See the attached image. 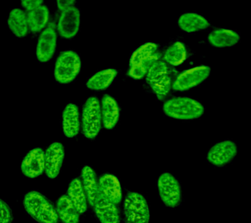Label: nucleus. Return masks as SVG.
Segmentation results:
<instances>
[{
	"label": "nucleus",
	"mask_w": 251,
	"mask_h": 223,
	"mask_svg": "<svg viewBox=\"0 0 251 223\" xmlns=\"http://www.w3.org/2000/svg\"><path fill=\"white\" fill-rule=\"evenodd\" d=\"M239 35L234 31L227 29H217L208 36V42L215 48H229L238 44Z\"/></svg>",
	"instance_id": "18"
},
{
	"label": "nucleus",
	"mask_w": 251,
	"mask_h": 223,
	"mask_svg": "<svg viewBox=\"0 0 251 223\" xmlns=\"http://www.w3.org/2000/svg\"><path fill=\"white\" fill-rule=\"evenodd\" d=\"M27 19L29 30L33 32H39L45 28L48 23V7L41 5L37 8L29 11L27 14Z\"/></svg>",
	"instance_id": "25"
},
{
	"label": "nucleus",
	"mask_w": 251,
	"mask_h": 223,
	"mask_svg": "<svg viewBox=\"0 0 251 223\" xmlns=\"http://www.w3.org/2000/svg\"><path fill=\"white\" fill-rule=\"evenodd\" d=\"M160 59V56L158 54H154L150 58H147L136 66L130 67L128 71V75L135 79H141L144 77L148 73L151 66L158 61Z\"/></svg>",
	"instance_id": "27"
},
{
	"label": "nucleus",
	"mask_w": 251,
	"mask_h": 223,
	"mask_svg": "<svg viewBox=\"0 0 251 223\" xmlns=\"http://www.w3.org/2000/svg\"><path fill=\"white\" fill-rule=\"evenodd\" d=\"M7 24L12 32L19 38H23L28 33L27 15L21 9H12L8 18Z\"/></svg>",
	"instance_id": "22"
},
{
	"label": "nucleus",
	"mask_w": 251,
	"mask_h": 223,
	"mask_svg": "<svg viewBox=\"0 0 251 223\" xmlns=\"http://www.w3.org/2000/svg\"><path fill=\"white\" fill-rule=\"evenodd\" d=\"M115 69L101 70L92 76L86 83V87L92 91H102L107 89L117 75Z\"/></svg>",
	"instance_id": "24"
},
{
	"label": "nucleus",
	"mask_w": 251,
	"mask_h": 223,
	"mask_svg": "<svg viewBox=\"0 0 251 223\" xmlns=\"http://www.w3.org/2000/svg\"><path fill=\"white\" fill-rule=\"evenodd\" d=\"M126 223H149L150 210L148 203L141 194H127L124 202Z\"/></svg>",
	"instance_id": "5"
},
{
	"label": "nucleus",
	"mask_w": 251,
	"mask_h": 223,
	"mask_svg": "<svg viewBox=\"0 0 251 223\" xmlns=\"http://www.w3.org/2000/svg\"><path fill=\"white\" fill-rule=\"evenodd\" d=\"M178 26L184 32L193 33L209 28L210 23L203 17L194 13L182 15L178 19Z\"/></svg>",
	"instance_id": "21"
},
{
	"label": "nucleus",
	"mask_w": 251,
	"mask_h": 223,
	"mask_svg": "<svg viewBox=\"0 0 251 223\" xmlns=\"http://www.w3.org/2000/svg\"><path fill=\"white\" fill-rule=\"evenodd\" d=\"M67 196L79 214L85 212L87 209L88 200L80 179L75 178L72 180L69 186Z\"/></svg>",
	"instance_id": "20"
},
{
	"label": "nucleus",
	"mask_w": 251,
	"mask_h": 223,
	"mask_svg": "<svg viewBox=\"0 0 251 223\" xmlns=\"http://www.w3.org/2000/svg\"><path fill=\"white\" fill-rule=\"evenodd\" d=\"M187 52L185 46L180 42L172 45L165 52L164 58L167 63L173 66H179L186 60Z\"/></svg>",
	"instance_id": "26"
},
{
	"label": "nucleus",
	"mask_w": 251,
	"mask_h": 223,
	"mask_svg": "<svg viewBox=\"0 0 251 223\" xmlns=\"http://www.w3.org/2000/svg\"><path fill=\"white\" fill-rule=\"evenodd\" d=\"M21 3L25 8L30 11L42 5L43 1H39V0H29V1L25 0V1H22Z\"/></svg>",
	"instance_id": "30"
},
{
	"label": "nucleus",
	"mask_w": 251,
	"mask_h": 223,
	"mask_svg": "<svg viewBox=\"0 0 251 223\" xmlns=\"http://www.w3.org/2000/svg\"><path fill=\"white\" fill-rule=\"evenodd\" d=\"M159 195L163 203L168 207L178 206L181 201V189L177 179L172 173L160 175L158 179Z\"/></svg>",
	"instance_id": "7"
},
{
	"label": "nucleus",
	"mask_w": 251,
	"mask_h": 223,
	"mask_svg": "<svg viewBox=\"0 0 251 223\" xmlns=\"http://www.w3.org/2000/svg\"><path fill=\"white\" fill-rule=\"evenodd\" d=\"M102 124L106 129L111 130L117 124L120 117L119 105L110 95L104 96L101 100Z\"/></svg>",
	"instance_id": "17"
},
{
	"label": "nucleus",
	"mask_w": 251,
	"mask_h": 223,
	"mask_svg": "<svg viewBox=\"0 0 251 223\" xmlns=\"http://www.w3.org/2000/svg\"><path fill=\"white\" fill-rule=\"evenodd\" d=\"M81 68L80 56L73 50L62 52L57 58L54 77L58 83L67 84L75 79Z\"/></svg>",
	"instance_id": "3"
},
{
	"label": "nucleus",
	"mask_w": 251,
	"mask_h": 223,
	"mask_svg": "<svg viewBox=\"0 0 251 223\" xmlns=\"http://www.w3.org/2000/svg\"><path fill=\"white\" fill-rule=\"evenodd\" d=\"M24 207L31 218L39 223H58L56 209L50 201L37 191L27 193L24 197Z\"/></svg>",
	"instance_id": "1"
},
{
	"label": "nucleus",
	"mask_w": 251,
	"mask_h": 223,
	"mask_svg": "<svg viewBox=\"0 0 251 223\" xmlns=\"http://www.w3.org/2000/svg\"><path fill=\"white\" fill-rule=\"evenodd\" d=\"M163 110L167 116L178 120H192L203 115L205 109L199 101L188 97H176L164 103Z\"/></svg>",
	"instance_id": "2"
},
{
	"label": "nucleus",
	"mask_w": 251,
	"mask_h": 223,
	"mask_svg": "<svg viewBox=\"0 0 251 223\" xmlns=\"http://www.w3.org/2000/svg\"><path fill=\"white\" fill-rule=\"evenodd\" d=\"M64 155V148L60 143H52L47 148L45 152V172L47 177L54 179L59 175Z\"/></svg>",
	"instance_id": "11"
},
{
	"label": "nucleus",
	"mask_w": 251,
	"mask_h": 223,
	"mask_svg": "<svg viewBox=\"0 0 251 223\" xmlns=\"http://www.w3.org/2000/svg\"><path fill=\"white\" fill-rule=\"evenodd\" d=\"M74 3V1H70V0H66V1L63 0V1H58L56 2L57 6L62 11L64 10V9L68 8L69 7L72 6Z\"/></svg>",
	"instance_id": "31"
},
{
	"label": "nucleus",
	"mask_w": 251,
	"mask_h": 223,
	"mask_svg": "<svg viewBox=\"0 0 251 223\" xmlns=\"http://www.w3.org/2000/svg\"><path fill=\"white\" fill-rule=\"evenodd\" d=\"M237 152V147L235 143L225 140L212 147L208 152L207 158L213 166L221 167L231 162L236 156Z\"/></svg>",
	"instance_id": "9"
},
{
	"label": "nucleus",
	"mask_w": 251,
	"mask_h": 223,
	"mask_svg": "<svg viewBox=\"0 0 251 223\" xmlns=\"http://www.w3.org/2000/svg\"><path fill=\"white\" fill-rule=\"evenodd\" d=\"M82 185L86 194L88 202L93 207L99 190L95 172L89 166H84L81 172Z\"/></svg>",
	"instance_id": "19"
},
{
	"label": "nucleus",
	"mask_w": 251,
	"mask_h": 223,
	"mask_svg": "<svg viewBox=\"0 0 251 223\" xmlns=\"http://www.w3.org/2000/svg\"><path fill=\"white\" fill-rule=\"evenodd\" d=\"M147 81L160 100L170 93L172 79L168 66L164 62L158 60L151 66L147 74Z\"/></svg>",
	"instance_id": "6"
},
{
	"label": "nucleus",
	"mask_w": 251,
	"mask_h": 223,
	"mask_svg": "<svg viewBox=\"0 0 251 223\" xmlns=\"http://www.w3.org/2000/svg\"><path fill=\"white\" fill-rule=\"evenodd\" d=\"M21 171L25 177H39L45 171V152L37 148L31 150L25 155L21 164Z\"/></svg>",
	"instance_id": "12"
},
{
	"label": "nucleus",
	"mask_w": 251,
	"mask_h": 223,
	"mask_svg": "<svg viewBox=\"0 0 251 223\" xmlns=\"http://www.w3.org/2000/svg\"><path fill=\"white\" fill-rule=\"evenodd\" d=\"M96 217L101 223H120V213L117 205L98 193L94 206Z\"/></svg>",
	"instance_id": "15"
},
{
	"label": "nucleus",
	"mask_w": 251,
	"mask_h": 223,
	"mask_svg": "<svg viewBox=\"0 0 251 223\" xmlns=\"http://www.w3.org/2000/svg\"><path fill=\"white\" fill-rule=\"evenodd\" d=\"M211 74L209 66H201L182 72L176 77L173 85L176 91H186L197 87L205 81Z\"/></svg>",
	"instance_id": "8"
},
{
	"label": "nucleus",
	"mask_w": 251,
	"mask_h": 223,
	"mask_svg": "<svg viewBox=\"0 0 251 223\" xmlns=\"http://www.w3.org/2000/svg\"><path fill=\"white\" fill-rule=\"evenodd\" d=\"M80 23V11L76 7L71 6L61 13L59 19L58 30L63 38H74L79 30Z\"/></svg>",
	"instance_id": "10"
},
{
	"label": "nucleus",
	"mask_w": 251,
	"mask_h": 223,
	"mask_svg": "<svg viewBox=\"0 0 251 223\" xmlns=\"http://www.w3.org/2000/svg\"><path fill=\"white\" fill-rule=\"evenodd\" d=\"M13 221L12 211L7 203L0 199V223H11Z\"/></svg>",
	"instance_id": "29"
},
{
	"label": "nucleus",
	"mask_w": 251,
	"mask_h": 223,
	"mask_svg": "<svg viewBox=\"0 0 251 223\" xmlns=\"http://www.w3.org/2000/svg\"><path fill=\"white\" fill-rule=\"evenodd\" d=\"M157 49H158V46L153 43H147V44L139 47L137 50L133 52L131 56L130 60H129L130 67L136 66L143 60L154 55V54H156Z\"/></svg>",
	"instance_id": "28"
},
{
	"label": "nucleus",
	"mask_w": 251,
	"mask_h": 223,
	"mask_svg": "<svg viewBox=\"0 0 251 223\" xmlns=\"http://www.w3.org/2000/svg\"><path fill=\"white\" fill-rule=\"evenodd\" d=\"M56 32L53 27L45 29L39 36L37 43V59L41 62H48L54 55L56 46Z\"/></svg>",
	"instance_id": "14"
},
{
	"label": "nucleus",
	"mask_w": 251,
	"mask_h": 223,
	"mask_svg": "<svg viewBox=\"0 0 251 223\" xmlns=\"http://www.w3.org/2000/svg\"><path fill=\"white\" fill-rule=\"evenodd\" d=\"M56 211L63 223H79V213L67 195H63L58 199Z\"/></svg>",
	"instance_id": "23"
},
{
	"label": "nucleus",
	"mask_w": 251,
	"mask_h": 223,
	"mask_svg": "<svg viewBox=\"0 0 251 223\" xmlns=\"http://www.w3.org/2000/svg\"><path fill=\"white\" fill-rule=\"evenodd\" d=\"M63 132L67 138H72L80 130L79 111L76 105L69 103L62 113Z\"/></svg>",
	"instance_id": "16"
},
{
	"label": "nucleus",
	"mask_w": 251,
	"mask_h": 223,
	"mask_svg": "<svg viewBox=\"0 0 251 223\" xmlns=\"http://www.w3.org/2000/svg\"><path fill=\"white\" fill-rule=\"evenodd\" d=\"M102 124L101 105L97 98L90 97L84 103L82 113V130L86 138H95Z\"/></svg>",
	"instance_id": "4"
},
{
	"label": "nucleus",
	"mask_w": 251,
	"mask_h": 223,
	"mask_svg": "<svg viewBox=\"0 0 251 223\" xmlns=\"http://www.w3.org/2000/svg\"><path fill=\"white\" fill-rule=\"evenodd\" d=\"M98 190L102 197L116 205L122 201L123 194L121 184L113 174L105 173L101 176L98 181Z\"/></svg>",
	"instance_id": "13"
}]
</instances>
